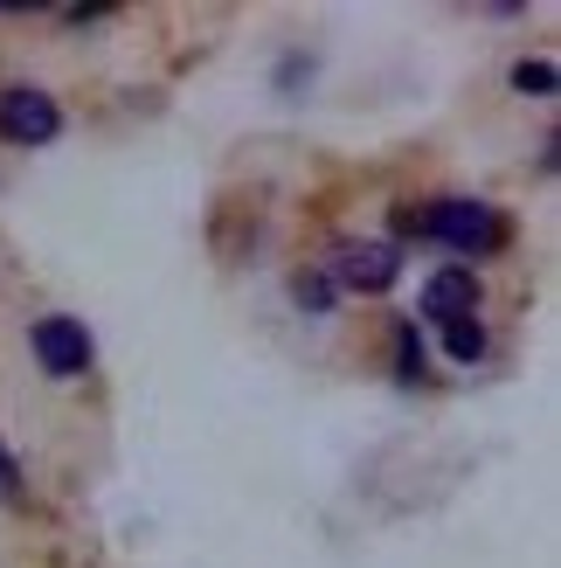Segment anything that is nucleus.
Listing matches in <instances>:
<instances>
[{"label":"nucleus","mask_w":561,"mask_h":568,"mask_svg":"<svg viewBox=\"0 0 561 568\" xmlns=\"http://www.w3.org/2000/svg\"><path fill=\"white\" fill-rule=\"evenodd\" d=\"M388 347H396V382H424V375H430V347L416 339V326H409V320H396Z\"/></svg>","instance_id":"6"},{"label":"nucleus","mask_w":561,"mask_h":568,"mask_svg":"<svg viewBox=\"0 0 561 568\" xmlns=\"http://www.w3.org/2000/svg\"><path fill=\"white\" fill-rule=\"evenodd\" d=\"M28 347H35L49 382H76V375L98 367V339H91L83 320H70V312H42V320L28 326Z\"/></svg>","instance_id":"2"},{"label":"nucleus","mask_w":561,"mask_h":568,"mask_svg":"<svg viewBox=\"0 0 561 568\" xmlns=\"http://www.w3.org/2000/svg\"><path fill=\"white\" fill-rule=\"evenodd\" d=\"M326 277H333V292L381 298L388 284L402 277V250H396V243H340V250L326 257Z\"/></svg>","instance_id":"4"},{"label":"nucleus","mask_w":561,"mask_h":568,"mask_svg":"<svg viewBox=\"0 0 561 568\" xmlns=\"http://www.w3.org/2000/svg\"><path fill=\"white\" fill-rule=\"evenodd\" d=\"M396 236H424V243H443L458 257H499L513 243V222L499 215L479 194H437L424 209H396Z\"/></svg>","instance_id":"1"},{"label":"nucleus","mask_w":561,"mask_h":568,"mask_svg":"<svg viewBox=\"0 0 561 568\" xmlns=\"http://www.w3.org/2000/svg\"><path fill=\"white\" fill-rule=\"evenodd\" d=\"M0 499H8V506L28 499V471H21V458H14L8 444H0Z\"/></svg>","instance_id":"9"},{"label":"nucleus","mask_w":561,"mask_h":568,"mask_svg":"<svg viewBox=\"0 0 561 568\" xmlns=\"http://www.w3.org/2000/svg\"><path fill=\"white\" fill-rule=\"evenodd\" d=\"M479 305H486V284L471 264H443L424 277V320L430 326H458V320H479Z\"/></svg>","instance_id":"5"},{"label":"nucleus","mask_w":561,"mask_h":568,"mask_svg":"<svg viewBox=\"0 0 561 568\" xmlns=\"http://www.w3.org/2000/svg\"><path fill=\"white\" fill-rule=\"evenodd\" d=\"M63 139V104L42 83H8L0 91V146H49Z\"/></svg>","instance_id":"3"},{"label":"nucleus","mask_w":561,"mask_h":568,"mask_svg":"<svg viewBox=\"0 0 561 568\" xmlns=\"http://www.w3.org/2000/svg\"><path fill=\"white\" fill-rule=\"evenodd\" d=\"M292 292H298V305H305V312H326V305H333V277H326V271H313V277L298 271Z\"/></svg>","instance_id":"10"},{"label":"nucleus","mask_w":561,"mask_h":568,"mask_svg":"<svg viewBox=\"0 0 561 568\" xmlns=\"http://www.w3.org/2000/svg\"><path fill=\"white\" fill-rule=\"evenodd\" d=\"M443 354H451L458 367H479V361H486V326H479V320L443 326Z\"/></svg>","instance_id":"7"},{"label":"nucleus","mask_w":561,"mask_h":568,"mask_svg":"<svg viewBox=\"0 0 561 568\" xmlns=\"http://www.w3.org/2000/svg\"><path fill=\"white\" fill-rule=\"evenodd\" d=\"M513 91L520 98H554L561 91V70L548 63V55H527V63H513Z\"/></svg>","instance_id":"8"}]
</instances>
